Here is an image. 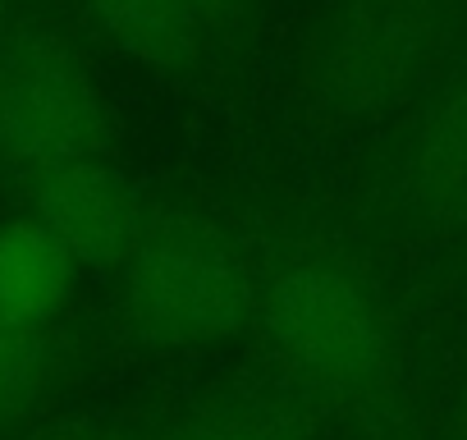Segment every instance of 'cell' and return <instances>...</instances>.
<instances>
[{
  "mask_svg": "<svg viewBox=\"0 0 467 440\" xmlns=\"http://www.w3.org/2000/svg\"><path fill=\"white\" fill-rule=\"evenodd\" d=\"M257 330L275 362L344 408H380L394 385V330L380 294L358 267L330 253H298L271 267L257 299Z\"/></svg>",
  "mask_w": 467,
  "mask_h": 440,
  "instance_id": "cell-1",
  "label": "cell"
},
{
  "mask_svg": "<svg viewBox=\"0 0 467 440\" xmlns=\"http://www.w3.org/2000/svg\"><path fill=\"white\" fill-rule=\"evenodd\" d=\"M110 106L83 51L42 15L0 5V174L37 183L110 156Z\"/></svg>",
  "mask_w": 467,
  "mask_h": 440,
  "instance_id": "cell-2",
  "label": "cell"
},
{
  "mask_svg": "<svg viewBox=\"0 0 467 440\" xmlns=\"http://www.w3.org/2000/svg\"><path fill=\"white\" fill-rule=\"evenodd\" d=\"M115 280L124 330L151 349H220L257 321L248 253L206 220H156Z\"/></svg>",
  "mask_w": 467,
  "mask_h": 440,
  "instance_id": "cell-3",
  "label": "cell"
},
{
  "mask_svg": "<svg viewBox=\"0 0 467 440\" xmlns=\"http://www.w3.org/2000/svg\"><path fill=\"white\" fill-rule=\"evenodd\" d=\"M431 47V0H353L321 47L317 92L339 115H376L417 79Z\"/></svg>",
  "mask_w": 467,
  "mask_h": 440,
  "instance_id": "cell-4",
  "label": "cell"
},
{
  "mask_svg": "<svg viewBox=\"0 0 467 440\" xmlns=\"http://www.w3.org/2000/svg\"><path fill=\"white\" fill-rule=\"evenodd\" d=\"M28 215L92 276H119L156 225V211L110 156L74 161L28 183Z\"/></svg>",
  "mask_w": 467,
  "mask_h": 440,
  "instance_id": "cell-5",
  "label": "cell"
},
{
  "mask_svg": "<svg viewBox=\"0 0 467 440\" xmlns=\"http://www.w3.org/2000/svg\"><path fill=\"white\" fill-rule=\"evenodd\" d=\"M399 202L426 230H467V79L417 124L399 165Z\"/></svg>",
  "mask_w": 467,
  "mask_h": 440,
  "instance_id": "cell-6",
  "label": "cell"
},
{
  "mask_svg": "<svg viewBox=\"0 0 467 440\" xmlns=\"http://www.w3.org/2000/svg\"><path fill=\"white\" fill-rule=\"evenodd\" d=\"M74 257L37 225L33 215L0 220V330H47L60 326L74 289Z\"/></svg>",
  "mask_w": 467,
  "mask_h": 440,
  "instance_id": "cell-7",
  "label": "cell"
},
{
  "mask_svg": "<svg viewBox=\"0 0 467 440\" xmlns=\"http://www.w3.org/2000/svg\"><path fill=\"white\" fill-rule=\"evenodd\" d=\"M78 10L115 51L156 74H188L211 51L206 28L183 0H78Z\"/></svg>",
  "mask_w": 467,
  "mask_h": 440,
  "instance_id": "cell-8",
  "label": "cell"
},
{
  "mask_svg": "<svg viewBox=\"0 0 467 440\" xmlns=\"http://www.w3.org/2000/svg\"><path fill=\"white\" fill-rule=\"evenodd\" d=\"M78 367V335L69 321L47 330H0V440L33 426V417L65 390Z\"/></svg>",
  "mask_w": 467,
  "mask_h": 440,
  "instance_id": "cell-9",
  "label": "cell"
},
{
  "mask_svg": "<svg viewBox=\"0 0 467 440\" xmlns=\"http://www.w3.org/2000/svg\"><path fill=\"white\" fill-rule=\"evenodd\" d=\"M161 440H298V431L266 408H215L170 426Z\"/></svg>",
  "mask_w": 467,
  "mask_h": 440,
  "instance_id": "cell-10",
  "label": "cell"
},
{
  "mask_svg": "<svg viewBox=\"0 0 467 440\" xmlns=\"http://www.w3.org/2000/svg\"><path fill=\"white\" fill-rule=\"evenodd\" d=\"M192 10V19L206 28L211 42H224L244 28V19L253 15V0H183Z\"/></svg>",
  "mask_w": 467,
  "mask_h": 440,
  "instance_id": "cell-11",
  "label": "cell"
},
{
  "mask_svg": "<svg viewBox=\"0 0 467 440\" xmlns=\"http://www.w3.org/2000/svg\"><path fill=\"white\" fill-rule=\"evenodd\" d=\"M10 440H115V435L88 417H65V422H33L28 431H19Z\"/></svg>",
  "mask_w": 467,
  "mask_h": 440,
  "instance_id": "cell-12",
  "label": "cell"
},
{
  "mask_svg": "<svg viewBox=\"0 0 467 440\" xmlns=\"http://www.w3.org/2000/svg\"><path fill=\"white\" fill-rule=\"evenodd\" d=\"M449 440H467V381H462V394L453 403V422H449Z\"/></svg>",
  "mask_w": 467,
  "mask_h": 440,
  "instance_id": "cell-13",
  "label": "cell"
}]
</instances>
